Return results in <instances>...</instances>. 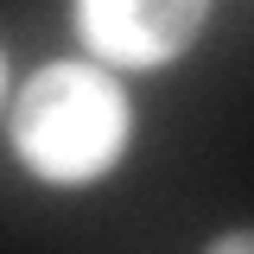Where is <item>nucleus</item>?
Wrapping results in <instances>:
<instances>
[{
    "instance_id": "nucleus-2",
    "label": "nucleus",
    "mask_w": 254,
    "mask_h": 254,
    "mask_svg": "<svg viewBox=\"0 0 254 254\" xmlns=\"http://www.w3.org/2000/svg\"><path fill=\"white\" fill-rule=\"evenodd\" d=\"M210 0H70V19L83 51H95L115 70H159L185 58L203 32Z\"/></svg>"
},
{
    "instance_id": "nucleus-4",
    "label": "nucleus",
    "mask_w": 254,
    "mask_h": 254,
    "mask_svg": "<svg viewBox=\"0 0 254 254\" xmlns=\"http://www.w3.org/2000/svg\"><path fill=\"white\" fill-rule=\"evenodd\" d=\"M0 95H6V58H0Z\"/></svg>"
},
{
    "instance_id": "nucleus-3",
    "label": "nucleus",
    "mask_w": 254,
    "mask_h": 254,
    "mask_svg": "<svg viewBox=\"0 0 254 254\" xmlns=\"http://www.w3.org/2000/svg\"><path fill=\"white\" fill-rule=\"evenodd\" d=\"M210 254H254V235H216Z\"/></svg>"
},
{
    "instance_id": "nucleus-1",
    "label": "nucleus",
    "mask_w": 254,
    "mask_h": 254,
    "mask_svg": "<svg viewBox=\"0 0 254 254\" xmlns=\"http://www.w3.org/2000/svg\"><path fill=\"white\" fill-rule=\"evenodd\" d=\"M133 140L127 89L83 58H58L32 70L13 95V153L45 185H89L115 172V159Z\"/></svg>"
}]
</instances>
